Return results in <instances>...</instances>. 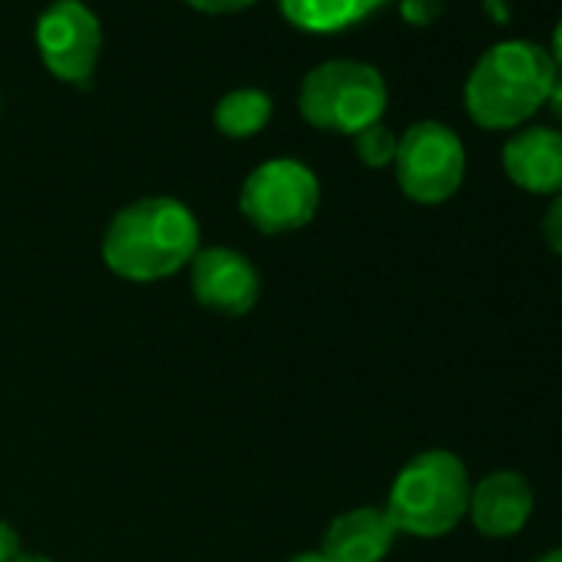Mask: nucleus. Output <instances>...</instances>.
I'll use <instances>...</instances> for the list:
<instances>
[{
  "instance_id": "nucleus-22",
  "label": "nucleus",
  "mask_w": 562,
  "mask_h": 562,
  "mask_svg": "<svg viewBox=\"0 0 562 562\" xmlns=\"http://www.w3.org/2000/svg\"><path fill=\"white\" fill-rule=\"evenodd\" d=\"M529 562H562V546L546 549V552H539V555H536V559H529Z\"/></svg>"
},
{
  "instance_id": "nucleus-16",
  "label": "nucleus",
  "mask_w": 562,
  "mask_h": 562,
  "mask_svg": "<svg viewBox=\"0 0 562 562\" xmlns=\"http://www.w3.org/2000/svg\"><path fill=\"white\" fill-rule=\"evenodd\" d=\"M542 241H546V248L552 251V255H559L562 258V192L559 195H552V202H549V209H546V215H542Z\"/></svg>"
},
{
  "instance_id": "nucleus-3",
  "label": "nucleus",
  "mask_w": 562,
  "mask_h": 562,
  "mask_svg": "<svg viewBox=\"0 0 562 562\" xmlns=\"http://www.w3.org/2000/svg\"><path fill=\"white\" fill-rule=\"evenodd\" d=\"M470 486L473 476L453 450H420L397 470L384 509L397 532L440 539L467 519Z\"/></svg>"
},
{
  "instance_id": "nucleus-20",
  "label": "nucleus",
  "mask_w": 562,
  "mask_h": 562,
  "mask_svg": "<svg viewBox=\"0 0 562 562\" xmlns=\"http://www.w3.org/2000/svg\"><path fill=\"white\" fill-rule=\"evenodd\" d=\"M549 57H552V64L562 70V18H559V24H555V31H552V50H549Z\"/></svg>"
},
{
  "instance_id": "nucleus-1",
  "label": "nucleus",
  "mask_w": 562,
  "mask_h": 562,
  "mask_svg": "<svg viewBox=\"0 0 562 562\" xmlns=\"http://www.w3.org/2000/svg\"><path fill=\"white\" fill-rule=\"evenodd\" d=\"M199 241L202 232L189 205L169 195H149L113 215L100 255L103 265L126 281H162L195 258Z\"/></svg>"
},
{
  "instance_id": "nucleus-4",
  "label": "nucleus",
  "mask_w": 562,
  "mask_h": 562,
  "mask_svg": "<svg viewBox=\"0 0 562 562\" xmlns=\"http://www.w3.org/2000/svg\"><path fill=\"white\" fill-rule=\"evenodd\" d=\"M299 110L322 133L355 136L384 120L387 83L378 67L361 60H325L302 80Z\"/></svg>"
},
{
  "instance_id": "nucleus-13",
  "label": "nucleus",
  "mask_w": 562,
  "mask_h": 562,
  "mask_svg": "<svg viewBox=\"0 0 562 562\" xmlns=\"http://www.w3.org/2000/svg\"><path fill=\"white\" fill-rule=\"evenodd\" d=\"M271 113H274V103L265 90L241 87V90H228L215 103L212 123L228 139H251L271 123Z\"/></svg>"
},
{
  "instance_id": "nucleus-6",
  "label": "nucleus",
  "mask_w": 562,
  "mask_h": 562,
  "mask_svg": "<svg viewBox=\"0 0 562 562\" xmlns=\"http://www.w3.org/2000/svg\"><path fill=\"white\" fill-rule=\"evenodd\" d=\"M394 176L401 192L417 205H443L467 176L463 139L440 120H420L397 136Z\"/></svg>"
},
{
  "instance_id": "nucleus-17",
  "label": "nucleus",
  "mask_w": 562,
  "mask_h": 562,
  "mask_svg": "<svg viewBox=\"0 0 562 562\" xmlns=\"http://www.w3.org/2000/svg\"><path fill=\"white\" fill-rule=\"evenodd\" d=\"M186 4L199 14H212V18H225V14H238L248 11L258 0H186Z\"/></svg>"
},
{
  "instance_id": "nucleus-7",
  "label": "nucleus",
  "mask_w": 562,
  "mask_h": 562,
  "mask_svg": "<svg viewBox=\"0 0 562 562\" xmlns=\"http://www.w3.org/2000/svg\"><path fill=\"white\" fill-rule=\"evenodd\" d=\"M34 37L50 77L77 87L93 77L103 50V27L83 0H54L37 18Z\"/></svg>"
},
{
  "instance_id": "nucleus-18",
  "label": "nucleus",
  "mask_w": 562,
  "mask_h": 562,
  "mask_svg": "<svg viewBox=\"0 0 562 562\" xmlns=\"http://www.w3.org/2000/svg\"><path fill=\"white\" fill-rule=\"evenodd\" d=\"M21 555V536L11 522L0 519V562H14Z\"/></svg>"
},
{
  "instance_id": "nucleus-11",
  "label": "nucleus",
  "mask_w": 562,
  "mask_h": 562,
  "mask_svg": "<svg viewBox=\"0 0 562 562\" xmlns=\"http://www.w3.org/2000/svg\"><path fill=\"white\" fill-rule=\"evenodd\" d=\"M397 536L384 506H358L331 519L318 552L328 562H384Z\"/></svg>"
},
{
  "instance_id": "nucleus-21",
  "label": "nucleus",
  "mask_w": 562,
  "mask_h": 562,
  "mask_svg": "<svg viewBox=\"0 0 562 562\" xmlns=\"http://www.w3.org/2000/svg\"><path fill=\"white\" fill-rule=\"evenodd\" d=\"M483 4H486V11L503 24L506 21V4H503V0H483Z\"/></svg>"
},
{
  "instance_id": "nucleus-23",
  "label": "nucleus",
  "mask_w": 562,
  "mask_h": 562,
  "mask_svg": "<svg viewBox=\"0 0 562 562\" xmlns=\"http://www.w3.org/2000/svg\"><path fill=\"white\" fill-rule=\"evenodd\" d=\"M289 562H328L322 552H299V555H292Z\"/></svg>"
},
{
  "instance_id": "nucleus-9",
  "label": "nucleus",
  "mask_w": 562,
  "mask_h": 562,
  "mask_svg": "<svg viewBox=\"0 0 562 562\" xmlns=\"http://www.w3.org/2000/svg\"><path fill=\"white\" fill-rule=\"evenodd\" d=\"M536 493L519 470H493L470 486L467 516L483 539H513L526 529Z\"/></svg>"
},
{
  "instance_id": "nucleus-8",
  "label": "nucleus",
  "mask_w": 562,
  "mask_h": 562,
  "mask_svg": "<svg viewBox=\"0 0 562 562\" xmlns=\"http://www.w3.org/2000/svg\"><path fill=\"white\" fill-rule=\"evenodd\" d=\"M189 285L202 308L218 315H248L261 295V278L255 265L225 245L199 248L189 261Z\"/></svg>"
},
{
  "instance_id": "nucleus-24",
  "label": "nucleus",
  "mask_w": 562,
  "mask_h": 562,
  "mask_svg": "<svg viewBox=\"0 0 562 562\" xmlns=\"http://www.w3.org/2000/svg\"><path fill=\"white\" fill-rule=\"evenodd\" d=\"M14 562H54V559H47V555H41V552H21Z\"/></svg>"
},
{
  "instance_id": "nucleus-19",
  "label": "nucleus",
  "mask_w": 562,
  "mask_h": 562,
  "mask_svg": "<svg viewBox=\"0 0 562 562\" xmlns=\"http://www.w3.org/2000/svg\"><path fill=\"white\" fill-rule=\"evenodd\" d=\"M549 106H552V113L562 120V70L555 74V83H552V93H549Z\"/></svg>"
},
{
  "instance_id": "nucleus-15",
  "label": "nucleus",
  "mask_w": 562,
  "mask_h": 562,
  "mask_svg": "<svg viewBox=\"0 0 562 562\" xmlns=\"http://www.w3.org/2000/svg\"><path fill=\"white\" fill-rule=\"evenodd\" d=\"M447 0H401V18L411 27H430L443 18Z\"/></svg>"
},
{
  "instance_id": "nucleus-10",
  "label": "nucleus",
  "mask_w": 562,
  "mask_h": 562,
  "mask_svg": "<svg viewBox=\"0 0 562 562\" xmlns=\"http://www.w3.org/2000/svg\"><path fill=\"white\" fill-rule=\"evenodd\" d=\"M506 179L529 195L562 192V133L549 126H519L503 146Z\"/></svg>"
},
{
  "instance_id": "nucleus-12",
  "label": "nucleus",
  "mask_w": 562,
  "mask_h": 562,
  "mask_svg": "<svg viewBox=\"0 0 562 562\" xmlns=\"http://www.w3.org/2000/svg\"><path fill=\"white\" fill-rule=\"evenodd\" d=\"M387 0H278L281 18L305 34H338L374 11H381Z\"/></svg>"
},
{
  "instance_id": "nucleus-2",
  "label": "nucleus",
  "mask_w": 562,
  "mask_h": 562,
  "mask_svg": "<svg viewBox=\"0 0 562 562\" xmlns=\"http://www.w3.org/2000/svg\"><path fill=\"white\" fill-rule=\"evenodd\" d=\"M559 67L549 50L532 41L493 44L470 70L463 83L467 116L480 130L506 133L529 123L552 93Z\"/></svg>"
},
{
  "instance_id": "nucleus-14",
  "label": "nucleus",
  "mask_w": 562,
  "mask_h": 562,
  "mask_svg": "<svg viewBox=\"0 0 562 562\" xmlns=\"http://www.w3.org/2000/svg\"><path fill=\"white\" fill-rule=\"evenodd\" d=\"M355 139V156L368 166V169H387L394 166V156H397V136L391 126L384 123H374L361 133L351 136Z\"/></svg>"
},
{
  "instance_id": "nucleus-5",
  "label": "nucleus",
  "mask_w": 562,
  "mask_h": 562,
  "mask_svg": "<svg viewBox=\"0 0 562 562\" xmlns=\"http://www.w3.org/2000/svg\"><path fill=\"white\" fill-rule=\"evenodd\" d=\"M322 205L318 176L299 159H268L255 166L238 192V212L261 235L305 228Z\"/></svg>"
}]
</instances>
